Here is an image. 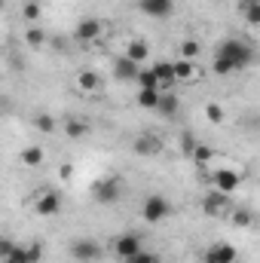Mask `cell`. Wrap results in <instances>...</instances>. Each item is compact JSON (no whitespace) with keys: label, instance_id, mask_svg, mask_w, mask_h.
Returning <instances> with one entry per match:
<instances>
[{"label":"cell","instance_id":"27","mask_svg":"<svg viewBox=\"0 0 260 263\" xmlns=\"http://www.w3.org/2000/svg\"><path fill=\"white\" fill-rule=\"evenodd\" d=\"M181 59H187V62H196L199 59V43L196 40H184L181 43Z\"/></svg>","mask_w":260,"mask_h":263},{"label":"cell","instance_id":"24","mask_svg":"<svg viewBox=\"0 0 260 263\" xmlns=\"http://www.w3.org/2000/svg\"><path fill=\"white\" fill-rule=\"evenodd\" d=\"M224 117H227V114H224V107H220V104H214V101H211V104H205V120H208L211 126H220V123H224Z\"/></svg>","mask_w":260,"mask_h":263},{"label":"cell","instance_id":"7","mask_svg":"<svg viewBox=\"0 0 260 263\" xmlns=\"http://www.w3.org/2000/svg\"><path fill=\"white\" fill-rule=\"evenodd\" d=\"M211 184H214V190H220V193H233V190H239L242 178H239L236 168H217V172L211 175Z\"/></svg>","mask_w":260,"mask_h":263},{"label":"cell","instance_id":"2","mask_svg":"<svg viewBox=\"0 0 260 263\" xmlns=\"http://www.w3.org/2000/svg\"><path fill=\"white\" fill-rule=\"evenodd\" d=\"M169 214H172V202H169L165 196H159V193L147 196L144 205H141V217H144L147 223H162Z\"/></svg>","mask_w":260,"mask_h":263},{"label":"cell","instance_id":"29","mask_svg":"<svg viewBox=\"0 0 260 263\" xmlns=\"http://www.w3.org/2000/svg\"><path fill=\"white\" fill-rule=\"evenodd\" d=\"M211 156H214V150H211L208 144H196V150H193L196 162H211Z\"/></svg>","mask_w":260,"mask_h":263},{"label":"cell","instance_id":"28","mask_svg":"<svg viewBox=\"0 0 260 263\" xmlns=\"http://www.w3.org/2000/svg\"><path fill=\"white\" fill-rule=\"evenodd\" d=\"M22 15H25L28 22H37V18H40V3H37V0H28V3L22 6Z\"/></svg>","mask_w":260,"mask_h":263},{"label":"cell","instance_id":"5","mask_svg":"<svg viewBox=\"0 0 260 263\" xmlns=\"http://www.w3.org/2000/svg\"><path fill=\"white\" fill-rule=\"evenodd\" d=\"M205 263H236L239 260V251H236V245H230V242H214V245H208L205 248Z\"/></svg>","mask_w":260,"mask_h":263},{"label":"cell","instance_id":"25","mask_svg":"<svg viewBox=\"0 0 260 263\" xmlns=\"http://www.w3.org/2000/svg\"><path fill=\"white\" fill-rule=\"evenodd\" d=\"M34 126L40 132H46V135H52V132H55V120H52L49 114H37V117H34Z\"/></svg>","mask_w":260,"mask_h":263},{"label":"cell","instance_id":"12","mask_svg":"<svg viewBox=\"0 0 260 263\" xmlns=\"http://www.w3.org/2000/svg\"><path fill=\"white\" fill-rule=\"evenodd\" d=\"M132 147H135V153H138V156H156V153L162 150V141H159L156 135H147V132H144V135H138V138H135V144H132Z\"/></svg>","mask_w":260,"mask_h":263},{"label":"cell","instance_id":"4","mask_svg":"<svg viewBox=\"0 0 260 263\" xmlns=\"http://www.w3.org/2000/svg\"><path fill=\"white\" fill-rule=\"evenodd\" d=\"M70 257L77 263H92L101 257V245L95 239H77V242H70Z\"/></svg>","mask_w":260,"mask_h":263},{"label":"cell","instance_id":"8","mask_svg":"<svg viewBox=\"0 0 260 263\" xmlns=\"http://www.w3.org/2000/svg\"><path fill=\"white\" fill-rule=\"evenodd\" d=\"M73 86H77V92L80 95H98L101 92V77L95 73V70H80L77 77H73Z\"/></svg>","mask_w":260,"mask_h":263},{"label":"cell","instance_id":"21","mask_svg":"<svg viewBox=\"0 0 260 263\" xmlns=\"http://www.w3.org/2000/svg\"><path fill=\"white\" fill-rule=\"evenodd\" d=\"M175 77H178V83L193 80L196 77V65L193 62H187V59H178V62H175Z\"/></svg>","mask_w":260,"mask_h":263},{"label":"cell","instance_id":"10","mask_svg":"<svg viewBox=\"0 0 260 263\" xmlns=\"http://www.w3.org/2000/svg\"><path fill=\"white\" fill-rule=\"evenodd\" d=\"M34 211H37L40 217H52V214H59V211H62V196H59L55 190L40 193V196H37V205H34Z\"/></svg>","mask_w":260,"mask_h":263},{"label":"cell","instance_id":"11","mask_svg":"<svg viewBox=\"0 0 260 263\" xmlns=\"http://www.w3.org/2000/svg\"><path fill=\"white\" fill-rule=\"evenodd\" d=\"M114 251H117V257H120V260H129V257H135L138 251H144V245H141V239H138V236L123 233V236L114 242Z\"/></svg>","mask_w":260,"mask_h":263},{"label":"cell","instance_id":"19","mask_svg":"<svg viewBox=\"0 0 260 263\" xmlns=\"http://www.w3.org/2000/svg\"><path fill=\"white\" fill-rule=\"evenodd\" d=\"M135 83H138L141 89H162V86H159V77H156L153 67H141V73H138Z\"/></svg>","mask_w":260,"mask_h":263},{"label":"cell","instance_id":"20","mask_svg":"<svg viewBox=\"0 0 260 263\" xmlns=\"http://www.w3.org/2000/svg\"><path fill=\"white\" fill-rule=\"evenodd\" d=\"M43 147H25L22 150V162L28 165V168H37V165H43Z\"/></svg>","mask_w":260,"mask_h":263},{"label":"cell","instance_id":"1","mask_svg":"<svg viewBox=\"0 0 260 263\" xmlns=\"http://www.w3.org/2000/svg\"><path fill=\"white\" fill-rule=\"evenodd\" d=\"M251 59H254V49L245 43V40H236V37H230V40H224L220 46H217V52H214V73H220V77H227V73H236V70H245V67L251 65Z\"/></svg>","mask_w":260,"mask_h":263},{"label":"cell","instance_id":"15","mask_svg":"<svg viewBox=\"0 0 260 263\" xmlns=\"http://www.w3.org/2000/svg\"><path fill=\"white\" fill-rule=\"evenodd\" d=\"M153 70H156V77H159V86L172 89V86L178 83V77H175V62H156Z\"/></svg>","mask_w":260,"mask_h":263},{"label":"cell","instance_id":"6","mask_svg":"<svg viewBox=\"0 0 260 263\" xmlns=\"http://www.w3.org/2000/svg\"><path fill=\"white\" fill-rule=\"evenodd\" d=\"M101 34H104V22H101V18H83V22L73 28V37H77L80 43H95Z\"/></svg>","mask_w":260,"mask_h":263},{"label":"cell","instance_id":"14","mask_svg":"<svg viewBox=\"0 0 260 263\" xmlns=\"http://www.w3.org/2000/svg\"><path fill=\"white\" fill-rule=\"evenodd\" d=\"M227 196L230 193H220V190H211L208 196L202 199V208H205V214H220V211H227Z\"/></svg>","mask_w":260,"mask_h":263},{"label":"cell","instance_id":"32","mask_svg":"<svg viewBox=\"0 0 260 263\" xmlns=\"http://www.w3.org/2000/svg\"><path fill=\"white\" fill-rule=\"evenodd\" d=\"M196 144H199V141H196L193 135H190V132H184V138H181V147H184V153H187V156H193Z\"/></svg>","mask_w":260,"mask_h":263},{"label":"cell","instance_id":"26","mask_svg":"<svg viewBox=\"0 0 260 263\" xmlns=\"http://www.w3.org/2000/svg\"><path fill=\"white\" fill-rule=\"evenodd\" d=\"M233 223H236V227H251V223H254V214H251L248 208H236V211H233Z\"/></svg>","mask_w":260,"mask_h":263},{"label":"cell","instance_id":"33","mask_svg":"<svg viewBox=\"0 0 260 263\" xmlns=\"http://www.w3.org/2000/svg\"><path fill=\"white\" fill-rule=\"evenodd\" d=\"M123 263H156V254H150V251H138L135 257H129V260Z\"/></svg>","mask_w":260,"mask_h":263},{"label":"cell","instance_id":"16","mask_svg":"<svg viewBox=\"0 0 260 263\" xmlns=\"http://www.w3.org/2000/svg\"><path fill=\"white\" fill-rule=\"evenodd\" d=\"M123 55H129L132 62H138V65H141L144 59H150V46H147V40H132Z\"/></svg>","mask_w":260,"mask_h":263},{"label":"cell","instance_id":"9","mask_svg":"<svg viewBox=\"0 0 260 263\" xmlns=\"http://www.w3.org/2000/svg\"><path fill=\"white\" fill-rule=\"evenodd\" d=\"M138 9L147 15V18H169L175 12V0H141Z\"/></svg>","mask_w":260,"mask_h":263},{"label":"cell","instance_id":"17","mask_svg":"<svg viewBox=\"0 0 260 263\" xmlns=\"http://www.w3.org/2000/svg\"><path fill=\"white\" fill-rule=\"evenodd\" d=\"M159 101H162L159 89H141V92H138V107H147V110H159Z\"/></svg>","mask_w":260,"mask_h":263},{"label":"cell","instance_id":"3","mask_svg":"<svg viewBox=\"0 0 260 263\" xmlns=\"http://www.w3.org/2000/svg\"><path fill=\"white\" fill-rule=\"evenodd\" d=\"M92 196L98 199V205H114L117 199L123 196V184L120 178H101L92 184Z\"/></svg>","mask_w":260,"mask_h":263},{"label":"cell","instance_id":"13","mask_svg":"<svg viewBox=\"0 0 260 263\" xmlns=\"http://www.w3.org/2000/svg\"><path fill=\"white\" fill-rule=\"evenodd\" d=\"M114 73H117L120 80H138L141 65H138V62H132L129 55H120V59L114 62Z\"/></svg>","mask_w":260,"mask_h":263},{"label":"cell","instance_id":"30","mask_svg":"<svg viewBox=\"0 0 260 263\" xmlns=\"http://www.w3.org/2000/svg\"><path fill=\"white\" fill-rule=\"evenodd\" d=\"M175 110H178V98H175V95H162V101H159V114L169 117V114H175Z\"/></svg>","mask_w":260,"mask_h":263},{"label":"cell","instance_id":"23","mask_svg":"<svg viewBox=\"0 0 260 263\" xmlns=\"http://www.w3.org/2000/svg\"><path fill=\"white\" fill-rule=\"evenodd\" d=\"M86 132H89V126H86L83 120H67V123H65V135L70 138V141H77V138H86Z\"/></svg>","mask_w":260,"mask_h":263},{"label":"cell","instance_id":"34","mask_svg":"<svg viewBox=\"0 0 260 263\" xmlns=\"http://www.w3.org/2000/svg\"><path fill=\"white\" fill-rule=\"evenodd\" d=\"M12 251H15V245H12L9 239H3V242H0V254H3V260H6V257H9Z\"/></svg>","mask_w":260,"mask_h":263},{"label":"cell","instance_id":"31","mask_svg":"<svg viewBox=\"0 0 260 263\" xmlns=\"http://www.w3.org/2000/svg\"><path fill=\"white\" fill-rule=\"evenodd\" d=\"M25 251H28V260H31V263H40V257H43V245H40V242L28 245Z\"/></svg>","mask_w":260,"mask_h":263},{"label":"cell","instance_id":"18","mask_svg":"<svg viewBox=\"0 0 260 263\" xmlns=\"http://www.w3.org/2000/svg\"><path fill=\"white\" fill-rule=\"evenodd\" d=\"M239 12L245 15V22L260 25V0H239Z\"/></svg>","mask_w":260,"mask_h":263},{"label":"cell","instance_id":"22","mask_svg":"<svg viewBox=\"0 0 260 263\" xmlns=\"http://www.w3.org/2000/svg\"><path fill=\"white\" fill-rule=\"evenodd\" d=\"M25 43H28L31 49H43V46H46V31H40V28H28V31H25Z\"/></svg>","mask_w":260,"mask_h":263}]
</instances>
